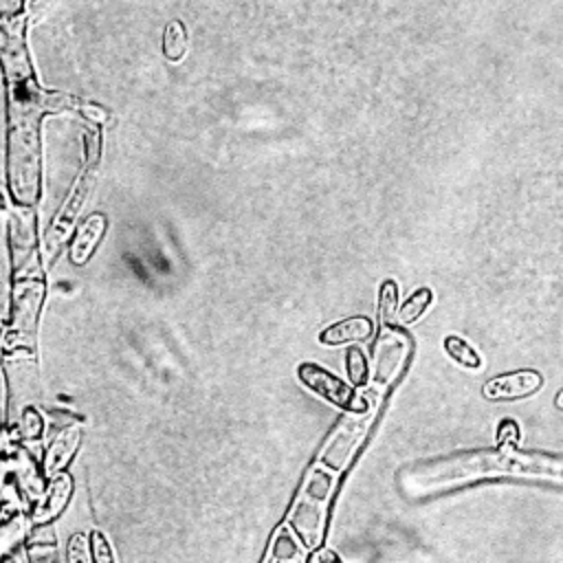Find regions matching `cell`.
I'll use <instances>...</instances> for the list:
<instances>
[{"label":"cell","mask_w":563,"mask_h":563,"mask_svg":"<svg viewBox=\"0 0 563 563\" xmlns=\"http://www.w3.org/2000/svg\"><path fill=\"white\" fill-rule=\"evenodd\" d=\"M9 189L18 207H31L40 194L37 114L46 110V92L33 79L9 84Z\"/></svg>","instance_id":"obj_1"},{"label":"cell","mask_w":563,"mask_h":563,"mask_svg":"<svg viewBox=\"0 0 563 563\" xmlns=\"http://www.w3.org/2000/svg\"><path fill=\"white\" fill-rule=\"evenodd\" d=\"M339 475L314 462L299 486V493L286 515V526L297 534L301 545L312 552L323 543L328 506L334 495Z\"/></svg>","instance_id":"obj_2"},{"label":"cell","mask_w":563,"mask_h":563,"mask_svg":"<svg viewBox=\"0 0 563 563\" xmlns=\"http://www.w3.org/2000/svg\"><path fill=\"white\" fill-rule=\"evenodd\" d=\"M97 163H99V136L95 132H88L86 134V163L68 194V198L64 200L59 213L55 216L48 233L44 235V262H51L55 251L64 244V240L68 238L75 220H77V213L95 183V174H97Z\"/></svg>","instance_id":"obj_3"},{"label":"cell","mask_w":563,"mask_h":563,"mask_svg":"<svg viewBox=\"0 0 563 563\" xmlns=\"http://www.w3.org/2000/svg\"><path fill=\"white\" fill-rule=\"evenodd\" d=\"M376 407L363 411V413H345L339 424L332 429L330 438L325 440L323 449L319 451L317 460L321 466L330 468L332 473H343L347 468V464L352 462L356 449L361 446V442L365 440L372 420H374Z\"/></svg>","instance_id":"obj_4"},{"label":"cell","mask_w":563,"mask_h":563,"mask_svg":"<svg viewBox=\"0 0 563 563\" xmlns=\"http://www.w3.org/2000/svg\"><path fill=\"white\" fill-rule=\"evenodd\" d=\"M44 299V282L37 277L18 279L13 286V308H11V332L7 336V347H33L35 325Z\"/></svg>","instance_id":"obj_5"},{"label":"cell","mask_w":563,"mask_h":563,"mask_svg":"<svg viewBox=\"0 0 563 563\" xmlns=\"http://www.w3.org/2000/svg\"><path fill=\"white\" fill-rule=\"evenodd\" d=\"M297 376L310 391L345 409L347 413H363L369 409V402L356 396V391L345 380H341L336 374L317 363H301L297 367Z\"/></svg>","instance_id":"obj_6"},{"label":"cell","mask_w":563,"mask_h":563,"mask_svg":"<svg viewBox=\"0 0 563 563\" xmlns=\"http://www.w3.org/2000/svg\"><path fill=\"white\" fill-rule=\"evenodd\" d=\"M497 475L515 477H543L563 482V457L545 453H521L517 446H497L495 457Z\"/></svg>","instance_id":"obj_7"},{"label":"cell","mask_w":563,"mask_h":563,"mask_svg":"<svg viewBox=\"0 0 563 563\" xmlns=\"http://www.w3.org/2000/svg\"><path fill=\"white\" fill-rule=\"evenodd\" d=\"M9 246L13 275L29 273L35 266V216L31 207H18L9 218Z\"/></svg>","instance_id":"obj_8"},{"label":"cell","mask_w":563,"mask_h":563,"mask_svg":"<svg viewBox=\"0 0 563 563\" xmlns=\"http://www.w3.org/2000/svg\"><path fill=\"white\" fill-rule=\"evenodd\" d=\"M543 376L537 369H515L501 376H495L484 383L482 394L488 400H517L532 396L541 389Z\"/></svg>","instance_id":"obj_9"},{"label":"cell","mask_w":563,"mask_h":563,"mask_svg":"<svg viewBox=\"0 0 563 563\" xmlns=\"http://www.w3.org/2000/svg\"><path fill=\"white\" fill-rule=\"evenodd\" d=\"M73 495V477L68 473H59L55 475L48 486L44 488V493L40 495V499L33 504L31 510V526L33 528H42L46 523H51L55 517H59L64 512V508L68 506Z\"/></svg>","instance_id":"obj_10"},{"label":"cell","mask_w":563,"mask_h":563,"mask_svg":"<svg viewBox=\"0 0 563 563\" xmlns=\"http://www.w3.org/2000/svg\"><path fill=\"white\" fill-rule=\"evenodd\" d=\"M374 391L380 394L402 369L405 361H407V343L398 336H385L376 343L374 350Z\"/></svg>","instance_id":"obj_11"},{"label":"cell","mask_w":563,"mask_h":563,"mask_svg":"<svg viewBox=\"0 0 563 563\" xmlns=\"http://www.w3.org/2000/svg\"><path fill=\"white\" fill-rule=\"evenodd\" d=\"M79 442H81V429L77 424H68L62 431H57V435L46 446V453H44V460H42L44 477L53 479L55 475L64 473L66 464L70 462V457L79 449Z\"/></svg>","instance_id":"obj_12"},{"label":"cell","mask_w":563,"mask_h":563,"mask_svg":"<svg viewBox=\"0 0 563 563\" xmlns=\"http://www.w3.org/2000/svg\"><path fill=\"white\" fill-rule=\"evenodd\" d=\"M374 334V321L365 314L347 317L343 321L332 323L319 334V343L323 345H341L352 341H367Z\"/></svg>","instance_id":"obj_13"},{"label":"cell","mask_w":563,"mask_h":563,"mask_svg":"<svg viewBox=\"0 0 563 563\" xmlns=\"http://www.w3.org/2000/svg\"><path fill=\"white\" fill-rule=\"evenodd\" d=\"M106 229V218L101 213H92L84 220V224L77 229L75 240L70 244V262L73 264H86L88 257L92 255L95 246L99 244L101 235Z\"/></svg>","instance_id":"obj_14"},{"label":"cell","mask_w":563,"mask_h":563,"mask_svg":"<svg viewBox=\"0 0 563 563\" xmlns=\"http://www.w3.org/2000/svg\"><path fill=\"white\" fill-rule=\"evenodd\" d=\"M31 528V517H26L24 512L7 517L0 523V556L15 554V548L26 543Z\"/></svg>","instance_id":"obj_15"},{"label":"cell","mask_w":563,"mask_h":563,"mask_svg":"<svg viewBox=\"0 0 563 563\" xmlns=\"http://www.w3.org/2000/svg\"><path fill=\"white\" fill-rule=\"evenodd\" d=\"M431 301H433L431 288L420 286V288H416V290L405 299V303L398 308L396 319H398L402 325L413 323V321H418V319L422 317V312L431 306Z\"/></svg>","instance_id":"obj_16"},{"label":"cell","mask_w":563,"mask_h":563,"mask_svg":"<svg viewBox=\"0 0 563 563\" xmlns=\"http://www.w3.org/2000/svg\"><path fill=\"white\" fill-rule=\"evenodd\" d=\"M163 53L167 59L178 62L187 53V31L183 22L172 20L163 33Z\"/></svg>","instance_id":"obj_17"},{"label":"cell","mask_w":563,"mask_h":563,"mask_svg":"<svg viewBox=\"0 0 563 563\" xmlns=\"http://www.w3.org/2000/svg\"><path fill=\"white\" fill-rule=\"evenodd\" d=\"M444 352L453 358V361H457L460 365H464V367H468V369H477L479 365H482V356L475 352V347L473 345H468L462 336H457V334H449L446 339H444Z\"/></svg>","instance_id":"obj_18"},{"label":"cell","mask_w":563,"mask_h":563,"mask_svg":"<svg viewBox=\"0 0 563 563\" xmlns=\"http://www.w3.org/2000/svg\"><path fill=\"white\" fill-rule=\"evenodd\" d=\"M398 286L394 279H385L378 290V319L385 328H389L398 314Z\"/></svg>","instance_id":"obj_19"},{"label":"cell","mask_w":563,"mask_h":563,"mask_svg":"<svg viewBox=\"0 0 563 563\" xmlns=\"http://www.w3.org/2000/svg\"><path fill=\"white\" fill-rule=\"evenodd\" d=\"M15 424L20 440H37L44 433V418L35 407H24Z\"/></svg>","instance_id":"obj_20"},{"label":"cell","mask_w":563,"mask_h":563,"mask_svg":"<svg viewBox=\"0 0 563 563\" xmlns=\"http://www.w3.org/2000/svg\"><path fill=\"white\" fill-rule=\"evenodd\" d=\"M345 369H347V376L354 387H363L367 383L369 365H367V356L361 347H350L345 352Z\"/></svg>","instance_id":"obj_21"},{"label":"cell","mask_w":563,"mask_h":563,"mask_svg":"<svg viewBox=\"0 0 563 563\" xmlns=\"http://www.w3.org/2000/svg\"><path fill=\"white\" fill-rule=\"evenodd\" d=\"M88 548H90V563H117L112 543L99 528H92L88 532Z\"/></svg>","instance_id":"obj_22"},{"label":"cell","mask_w":563,"mask_h":563,"mask_svg":"<svg viewBox=\"0 0 563 563\" xmlns=\"http://www.w3.org/2000/svg\"><path fill=\"white\" fill-rule=\"evenodd\" d=\"M24 548H26L29 563H62L53 539L48 543L42 539H26Z\"/></svg>","instance_id":"obj_23"},{"label":"cell","mask_w":563,"mask_h":563,"mask_svg":"<svg viewBox=\"0 0 563 563\" xmlns=\"http://www.w3.org/2000/svg\"><path fill=\"white\" fill-rule=\"evenodd\" d=\"M66 561L68 563H90V548H88V534H73L66 543Z\"/></svg>","instance_id":"obj_24"},{"label":"cell","mask_w":563,"mask_h":563,"mask_svg":"<svg viewBox=\"0 0 563 563\" xmlns=\"http://www.w3.org/2000/svg\"><path fill=\"white\" fill-rule=\"evenodd\" d=\"M0 563H20V559L15 554H4L0 556Z\"/></svg>","instance_id":"obj_25"},{"label":"cell","mask_w":563,"mask_h":563,"mask_svg":"<svg viewBox=\"0 0 563 563\" xmlns=\"http://www.w3.org/2000/svg\"><path fill=\"white\" fill-rule=\"evenodd\" d=\"M554 402H556V407H559V409H563V389L556 394V400H554Z\"/></svg>","instance_id":"obj_26"},{"label":"cell","mask_w":563,"mask_h":563,"mask_svg":"<svg viewBox=\"0 0 563 563\" xmlns=\"http://www.w3.org/2000/svg\"><path fill=\"white\" fill-rule=\"evenodd\" d=\"M7 517H11V515H9V512H7V510L0 506V523H2Z\"/></svg>","instance_id":"obj_27"},{"label":"cell","mask_w":563,"mask_h":563,"mask_svg":"<svg viewBox=\"0 0 563 563\" xmlns=\"http://www.w3.org/2000/svg\"><path fill=\"white\" fill-rule=\"evenodd\" d=\"M2 482H4V471H2V464H0V488H2Z\"/></svg>","instance_id":"obj_28"}]
</instances>
